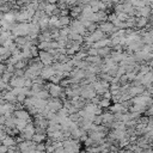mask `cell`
<instances>
[{
    "mask_svg": "<svg viewBox=\"0 0 153 153\" xmlns=\"http://www.w3.org/2000/svg\"><path fill=\"white\" fill-rule=\"evenodd\" d=\"M100 29H102V31H105V32H114V31H116V26L112 23H102Z\"/></svg>",
    "mask_w": 153,
    "mask_h": 153,
    "instance_id": "277c9868",
    "label": "cell"
},
{
    "mask_svg": "<svg viewBox=\"0 0 153 153\" xmlns=\"http://www.w3.org/2000/svg\"><path fill=\"white\" fill-rule=\"evenodd\" d=\"M39 57H41V61L44 63V65H49L54 59H53V54L50 53H47V51H41L39 53Z\"/></svg>",
    "mask_w": 153,
    "mask_h": 153,
    "instance_id": "7a4b0ae2",
    "label": "cell"
},
{
    "mask_svg": "<svg viewBox=\"0 0 153 153\" xmlns=\"http://www.w3.org/2000/svg\"><path fill=\"white\" fill-rule=\"evenodd\" d=\"M2 143L5 145V146H7V147H11V146H13L14 143H16V141H14V139L13 137H11V136H6L4 140H2Z\"/></svg>",
    "mask_w": 153,
    "mask_h": 153,
    "instance_id": "52a82bcc",
    "label": "cell"
},
{
    "mask_svg": "<svg viewBox=\"0 0 153 153\" xmlns=\"http://www.w3.org/2000/svg\"><path fill=\"white\" fill-rule=\"evenodd\" d=\"M54 73H55V69L54 68H51V67H44V68H42L41 75L43 78H51L54 75Z\"/></svg>",
    "mask_w": 153,
    "mask_h": 153,
    "instance_id": "5b68a950",
    "label": "cell"
},
{
    "mask_svg": "<svg viewBox=\"0 0 153 153\" xmlns=\"http://www.w3.org/2000/svg\"><path fill=\"white\" fill-rule=\"evenodd\" d=\"M1 33H2V27L0 26V36H1Z\"/></svg>",
    "mask_w": 153,
    "mask_h": 153,
    "instance_id": "5bb4252c",
    "label": "cell"
},
{
    "mask_svg": "<svg viewBox=\"0 0 153 153\" xmlns=\"http://www.w3.org/2000/svg\"><path fill=\"white\" fill-rule=\"evenodd\" d=\"M1 61H2V60H1V57H0V65H1Z\"/></svg>",
    "mask_w": 153,
    "mask_h": 153,
    "instance_id": "9a60e30c",
    "label": "cell"
},
{
    "mask_svg": "<svg viewBox=\"0 0 153 153\" xmlns=\"http://www.w3.org/2000/svg\"><path fill=\"white\" fill-rule=\"evenodd\" d=\"M2 98H4L6 102H8V103H13V102L17 100V96H16L12 91H7V92H5Z\"/></svg>",
    "mask_w": 153,
    "mask_h": 153,
    "instance_id": "8992f818",
    "label": "cell"
},
{
    "mask_svg": "<svg viewBox=\"0 0 153 153\" xmlns=\"http://www.w3.org/2000/svg\"><path fill=\"white\" fill-rule=\"evenodd\" d=\"M14 116L18 120H24V121L30 120V114L25 110H14Z\"/></svg>",
    "mask_w": 153,
    "mask_h": 153,
    "instance_id": "3957f363",
    "label": "cell"
},
{
    "mask_svg": "<svg viewBox=\"0 0 153 153\" xmlns=\"http://www.w3.org/2000/svg\"><path fill=\"white\" fill-rule=\"evenodd\" d=\"M48 90H49V91H48L49 94L53 96V97H57V96H60L61 92H62L61 86H59V85H56V84H50L49 87H48Z\"/></svg>",
    "mask_w": 153,
    "mask_h": 153,
    "instance_id": "6da1fadb",
    "label": "cell"
},
{
    "mask_svg": "<svg viewBox=\"0 0 153 153\" xmlns=\"http://www.w3.org/2000/svg\"><path fill=\"white\" fill-rule=\"evenodd\" d=\"M30 1H33V2H39V1H42V0H30Z\"/></svg>",
    "mask_w": 153,
    "mask_h": 153,
    "instance_id": "4fadbf2b",
    "label": "cell"
},
{
    "mask_svg": "<svg viewBox=\"0 0 153 153\" xmlns=\"http://www.w3.org/2000/svg\"><path fill=\"white\" fill-rule=\"evenodd\" d=\"M7 50H8V48H6V47H4V45H0V56H2Z\"/></svg>",
    "mask_w": 153,
    "mask_h": 153,
    "instance_id": "8fae6325",
    "label": "cell"
},
{
    "mask_svg": "<svg viewBox=\"0 0 153 153\" xmlns=\"http://www.w3.org/2000/svg\"><path fill=\"white\" fill-rule=\"evenodd\" d=\"M6 136H7V133H6V130L4 129V127H2V128H0V141H2Z\"/></svg>",
    "mask_w": 153,
    "mask_h": 153,
    "instance_id": "9c48e42d",
    "label": "cell"
},
{
    "mask_svg": "<svg viewBox=\"0 0 153 153\" xmlns=\"http://www.w3.org/2000/svg\"><path fill=\"white\" fill-rule=\"evenodd\" d=\"M32 139H33V141H36V142H41V141L44 139V135H43V134H33Z\"/></svg>",
    "mask_w": 153,
    "mask_h": 153,
    "instance_id": "ba28073f",
    "label": "cell"
},
{
    "mask_svg": "<svg viewBox=\"0 0 153 153\" xmlns=\"http://www.w3.org/2000/svg\"><path fill=\"white\" fill-rule=\"evenodd\" d=\"M7 152H8V147L5 146L4 143H1L0 145V153H7Z\"/></svg>",
    "mask_w": 153,
    "mask_h": 153,
    "instance_id": "30bf717a",
    "label": "cell"
},
{
    "mask_svg": "<svg viewBox=\"0 0 153 153\" xmlns=\"http://www.w3.org/2000/svg\"><path fill=\"white\" fill-rule=\"evenodd\" d=\"M121 0H111V2H115V4H120Z\"/></svg>",
    "mask_w": 153,
    "mask_h": 153,
    "instance_id": "7c38bea8",
    "label": "cell"
}]
</instances>
